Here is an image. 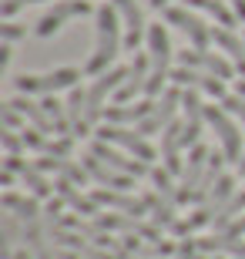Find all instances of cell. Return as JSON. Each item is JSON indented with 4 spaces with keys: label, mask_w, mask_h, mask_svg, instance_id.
<instances>
[{
    "label": "cell",
    "mask_w": 245,
    "mask_h": 259,
    "mask_svg": "<svg viewBox=\"0 0 245 259\" xmlns=\"http://www.w3.org/2000/svg\"><path fill=\"white\" fill-rule=\"evenodd\" d=\"M94 20H97V44H94V54L87 58L84 64V74H104L108 67H114V58L121 51L124 37H121V14L114 10V4H101L94 7Z\"/></svg>",
    "instance_id": "obj_1"
},
{
    "label": "cell",
    "mask_w": 245,
    "mask_h": 259,
    "mask_svg": "<svg viewBox=\"0 0 245 259\" xmlns=\"http://www.w3.org/2000/svg\"><path fill=\"white\" fill-rule=\"evenodd\" d=\"M81 81V71L77 67H54L47 74H17L14 77V88L17 95H57V91H71Z\"/></svg>",
    "instance_id": "obj_2"
},
{
    "label": "cell",
    "mask_w": 245,
    "mask_h": 259,
    "mask_svg": "<svg viewBox=\"0 0 245 259\" xmlns=\"http://www.w3.org/2000/svg\"><path fill=\"white\" fill-rule=\"evenodd\" d=\"M235 185H238V175H232V172H225L222 179H218L215 189L208 192V199H205V202H198L195 212H191L188 219H185V222H188V229H191V236H195L198 229H205V226H212V222H215V215H218L222 209H225L228 199H232V195L238 192Z\"/></svg>",
    "instance_id": "obj_3"
},
{
    "label": "cell",
    "mask_w": 245,
    "mask_h": 259,
    "mask_svg": "<svg viewBox=\"0 0 245 259\" xmlns=\"http://www.w3.org/2000/svg\"><path fill=\"white\" fill-rule=\"evenodd\" d=\"M141 199H144V205H148L151 226H158L161 232H168V236H175V239H188L191 236L188 222L178 219V205H175L171 199H165V195L155 192V189H144Z\"/></svg>",
    "instance_id": "obj_4"
},
{
    "label": "cell",
    "mask_w": 245,
    "mask_h": 259,
    "mask_svg": "<svg viewBox=\"0 0 245 259\" xmlns=\"http://www.w3.org/2000/svg\"><path fill=\"white\" fill-rule=\"evenodd\" d=\"M97 138L101 142H111V145H118V148H124L128 155H134V158H141V162H155L158 158V148L144 138L138 128H128V125H111V121H104L101 128H97Z\"/></svg>",
    "instance_id": "obj_5"
},
{
    "label": "cell",
    "mask_w": 245,
    "mask_h": 259,
    "mask_svg": "<svg viewBox=\"0 0 245 259\" xmlns=\"http://www.w3.org/2000/svg\"><path fill=\"white\" fill-rule=\"evenodd\" d=\"M205 121L212 128H215V138H218V148L225 152V158H228V165H235L238 168V162H242V132H238V125L228 118V111L222 105H205Z\"/></svg>",
    "instance_id": "obj_6"
},
{
    "label": "cell",
    "mask_w": 245,
    "mask_h": 259,
    "mask_svg": "<svg viewBox=\"0 0 245 259\" xmlns=\"http://www.w3.org/2000/svg\"><path fill=\"white\" fill-rule=\"evenodd\" d=\"M161 20L171 24L175 30H181V34L191 40V48H198V51L212 48V30L215 27H208L198 14H191V7H165L161 10Z\"/></svg>",
    "instance_id": "obj_7"
},
{
    "label": "cell",
    "mask_w": 245,
    "mask_h": 259,
    "mask_svg": "<svg viewBox=\"0 0 245 259\" xmlns=\"http://www.w3.org/2000/svg\"><path fill=\"white\" fill-rule=\"evenodd\" d=\"M124 77H128V67H108L104 74L94 77V84L87 88V125L94 128L97 118H104V108H108V95H114L118 88L124 84Z\"/></svg>",
    "instance_id": "obj_8"
},
{
    "label": "cell",
    "mask_w": 245,
    "mask_h": 259,
    "mask_svg": "<svg viewBox=\"0 0 245 259\" xmlns=\"http://www.w3.org/2000/svg\"><path fill=\"white\" fill-rule=\"evenodd\" d=\"M87 152L94 155V158H101L104 165H111V168H118V172L131 175V179H144V175H151V165L148 162H141V158L128 155L124 148H118V145H111V142L94 138V142L87 145Z\"/></svg>",
    "instance_id": "obj_9"
},
{
    "label": "cell",
    "mask_w": 245,
    "mask_h": 259,
    "mask_svg": "<svg viewBox=\"0 0 245 259\" xmlns=\"http://www.w3.org/2000/svg\"><path fill=\"white\" fill-rule=\"evenodd\" d=\"M181 111V88L178 84H171V88H165V95L155 101V108H151V115L144 118L141 125H134L138 132L148 138V135H161L165 128L175 121V115Z\"/></svg>",
    "instance_id": "obj_10"
},
{
    "label": "cell",
    "mask_w": 245,
    "mask_h": 259,
    "mask_svg": "<svg viewBox=\"0 0 245 259\" xmlns=\"http://www.w3.org/2000/svg\"><path fill=\"white\" fill-rule=\"evenodd\" d=\"M84 14H91V4H87V0H57L54 7L44 10V17L37 20L34 34H37V37H51V34H57V30L64 27L67 20L84 17Z\"/></svg>",
    "instance_id": "obj_11"
},
{
    "label": "cell",
    "mask_w": 245,
    "mask_h": 259,
    "mask_svg": "<svg viewBox=\"0 0 245 259\" xmlns=\"http://www.w3.org/2000/svg\"><path fill=\"white\" fill-rule=\"evenodd\" d=\"M178 64L181 67H195V71H208V74L222 77V81H232L235 77V64L225 58V54H218V51H178Z\"/></svg>",
    "instance_id": "obj_12"
},
{
    "label": "cell",
    "mask_w": 245,
    "mask_h": 259,
    "mask_svg": "<svg viewBox=\"0 0 245 259\" xmlns=\"http://www.w3.org/2000/svg\"><path fill=\"white\" fill-rule=\"evenodd\" d=\"M171 81L178 88H195V91H202V95H208V98H215V101H225L232 91L225 88V81L222 77H215V74H208V71H195V67H175L171 71Z\"/></svg>",
    "instance_id": "obj_13"
},
{
    "label": "cell",
    "mask_w": 245,
    "mask_h": 259,
    "mask_svg": "<svg viewBox=\"0 0 245 259\" xmlns=\"http://www.w3.org/2000/svg\"><path fill=\"white\" fill-rule=\"evenodd\" d=\"M181 125H185V148H195L202 125H205L202 91H195V88H181Z\"/></svg>",
    "instance_id": "obj_14"
},
{
    "label": "cell",
    "mask_w": 245,
    "mask_h": 259,
    "mask_svg": "<svg viewBox=\"0 0 245 259\" xmlns=\"http://www.w3.org/2000/svg\"><path fill=\"white\" fill-rule=\"evenodd\" d=\"M91 199L101 205V209L108 212H124V215H148V205H144L141 195H131V192H118V189H104V185H97V189H91Z\"/></svg>",
    "instance_id": "obj_15"
},
{
    "label": "cell",
    "mask_w": 245,
    "mask_h": 259,
    "mask_svg": "<svg viewBox=\"0 0 245 259\" xmlns=\"http://www.w3.org/2000/svg\"><path fill=\"white\" fill-rule=\"evenodd\" d=\"M148 77H151V58H148V54H134V61L128 64L124 84L114 91V105H128V101H134L138 95H144Z\"/></svg>",
    "instance_id": "obj_16"
},
{
    "label": "cell",
    "mask_w": 245,
    "mask_h": 259,
    "mask_svg": "<svg viewBox=\"0 0 245 259\" xmlns=\"http://www.w3.org/2000/svg\"><path fill=\"white\" fill-rule=\"evenodd\" d=\"M114 10L121 14L124 27H128V34H124V48L128 51H138L141 48V40H148V20H144L141 7L134 4V0H111Z\"/></svg>",
    "instance_id": "obj_17"
},
{
    "label": "cell",
    "mask_w": 245,
    "mask_h": 259,
    "mask_svg": "<svg viewBox=\"0 0 245 259\" xmlns=\"http://www.w3.org/2000/svg\"><path fill=\"white\" fill-rule=\"evenodd\" d=\"M181 148H185V125L175 118V121L161 132V165H165L171 175H181V172H185Z\"/></svg>",
    "instance_id": "obj_18"
},
{
    "label": "cell",
    "mask_w": 245,
    "mask_h": 259,
    "mask_svg": "<svg viewBox=\"0 0 245 259\" xmlns=\"http://www.w3.org/2000/svg\"><path fill=\"white\" fill-rule=\"evenodd\" d=\"M84 168L97 185H104V189H118V192H131L134 189L131 175H124V172H118V168H111V165H104L101 158H94L91 152L84 155Z\"/></svg>",
    "instance_id": "obj_19"
},
{
    "label": "cell",
    "mask_w": 245,
    "mask_h": 259,
    "mask_svg": "<svg viewBox=\"0 0 245 259\" xmlns=\"http://www.w3.org/2000/svg\"><path fill=\"white\" fill-rule=\"evenodd\" d=\"M54 195H61L67 209L81 212L84 219H97V215H101V205H97V202L91 199V195L81 192V185L67 182V179H61V175H57V182H54Z\"/></svg>",
    "instance_id": "obj_20"
},
{
    "label": "cell",
    "mask_w": 245,
    "mask_h": 259,
    "mask_svg": "<svg viewBox=\"0 0 245 259\" xmlns=\"http://www.w3.org/2000/svg\"><path fill=\"white\" fill-rule=\"evenodd\" d=\"M158 98H144V101H128V105H108L104 108V121H111V125H141L144 118L151 115V108H155Z\"/></svg>",
    "instance_id": "obj_21"
},
{
    "label": "cell",
    "mask_w": 245,
    "mask_h": 259,
    "mask_svg": "<svg viewBox=\"0 0 245 259\" xmlns=\"http://www.w3.org/2000/svg\"><path fill=\"white\" fill-rule=\"evenodd\" d=\"M208 155L212 152L202 142L188 152V162H185V172H181V192L188 195V202H195V189H198V182H202V175L208 168Z\"/></svg>",
    "instance_id": "obj_22"
},
{
    "label": "cell",
    "mask_w": 245,
    "mask_h": 259,
    "mask_svg": "<svg viewBox=\"0 0 245 259\" xmlns=\"http://www.w3.org/2000/svg\"><path fill=\"white\" fill-rule=\"evenodd\" d=\"M67 118H71V135L74 138H87L91 125H87V88H71L67 91Z\"/></svg>",
    "instance_id": "obj_23"
},
{
    "label": "cell",
    "mask_w": 245,
    "mask_h": 259,
    "mask_svg": "<svg viewBox=\"0 0 245 259\" xmlns=\"http://www.w3.org/2000/svg\"><path fill=\"white\" fill-rule=\"evenodd\" d=\"M212 44H215V48L235 64L238 74L245 77V37H238L235 30H228V27H215L212 30Z\"/></svg>",
    "instance_id": "obj_24"
},
{
    "label": "cell",
    "mask_w": 245,
    "mask_h": 259,
    "mask_svg": "<svg viewBox=\"0 0 245 259\" xmlns=\"http://www.w3.org/2000/svg\"><path fill=\"white\" fill-rule=\"evenodd\" d=\"M24 246V226H20L17 212H4L0 215V259H14V246Z\"/></svg>",
    "instance_id": "obj_25"
},
{
    "label": "cell",
    "mask_w": 245,
    "mask_h": 259,
    "mask_svg": "<svg viewBox=\"0 0 245 259\" xmlns=\"http://www.w3.org/2000/svg\"><path fill=\"white\" fill-rule=\"evenodd\" d=\"M148 179H151V189H155V192H161L165 199H171L175 205H185V202H188V195L181 192V182H175V175H171L165 165H151V175H148Z\"/></svg>",
    "instance_id": "obj_26"
},
{
    "label": "cell",
    "mask_w": 245,
    "mask_h": 259,
    "mask_svg": "<svg viewBox=\"0 0 245 259\" xmlns=\"http://www.w3.org/2000/svg\"><path fill=\"white\" fill-rule=\"evenodd\" d=\"M188 7H195V10H202V14H208V17L215 20L218 27H235L238 24V14L232 7H228L225 0H188Z\"/></svg>",
    "instance_id": "obj_27"
},
{
    "label": "cell",
    "mask_w": 245,
    "mask_h": 259,
    "mask_svg": "<svg viewBox=\"0 0 245 259\" xmlns=\"http://www.w3.org/2000/svg\"><path fill=\"white\" fill-rule=\"evenodd\" d=\"M245 212V189H238L232 199H228V205L215 215V222H212V232H225L232 222H238V215Z\"/></svg>",
    "instance_id": "obj_28"
},
{
    "label": "cell",
    "mask_w": 245,
    "mask_h": 259,
    "mask_svg": "<svg viewBox=\"0 0 245 259\" xmlns=\"http://www.w3.org/2000/svg\"><path fill=\"white\" fill-rule=\"evenodd\" d=\"M0 145H4V155H24V152H27L24 135L14 132V128H4V132H0Z\"/></svg>",
    "instance_id": "obj_29"
},
{
    "label": "cell",
    "mask_w": 245,
    "mask_h": 259,
    "mask_svg": "<svg viewBox=\"0 0 245 259\" xmlns=\"http://www.w3.org/2000/svg\"><path fill=\"white\" fill-rule=\"evenodd\" d=\"M20 215V222L27 219H44V205H40V199H34V195H24V199L17 202V209H14Z\"/></svg>",
    "instance_id": "obj_30"
},
{
    "label": "cell",
    "mask_w": 245,
    "mask_h": 259,
    "mask_svg": "<svg viewBox=\"0 0 245 259\" xmlns=\"http://www.w3.org/2000/svg\"><path fill=\"white\" fill-rule=\"evenodd\" d=\"M0 115H4V128H14V132H24V128H27V118L20 115L17 108H10L7 101L0 105Z\"/></svg>",
    "instance_id": "obj_31"
},
{
    "label": "cell",
    "mask_w": 245,
    "mask_h": 259,
    "mask_svg": "<svg viewBox=\"0 0 245 259\" xmlns=\"http://www.w3.org/2000/svg\"><path fill=\"white\" fill-rule=\"evenodd\" d=\"M218 105L225 108L228 115H235V118H238V125L245 128V98H242V95H235V91H232V95H228L225 101H218Z\"/></svg>",
    "instance_id": "obj_32"
},
{
    "label": "cell",
    "mask_w": 245,
    "mask_h": 259,
    "mask_svg": "<svg viewBox=\"0 0 245 259\" xmlns=\"http://www.w3.org/2000/svg\"><path fill=\"white\" fill-rule=\"evenodd\" d=\"M20 37H27V27L10 24V20H4V24H0V40H4V44H14V40H20Z\"/></svg>",
    "instance_id": "obj_33"
},
{
    "label": "cell",
    "mask_w": 245,
    "mask_h": 259,
    "mask_svg": "<svg viewBox=\"0 0 245 259\" xmlns=\"http://www.w3.org/2000/svg\"><path fill=\"white\" fill-rule=\"evenodd\" d=\"M30 4H40V0H0V17L4 20H10L17 10H24V7H30Z\"/></svg>",
    "instance_id": "obj_34"
},
{
    "label": "cell",
    "mask_w": 245,
    "mask_h": 259,
    "mask_svg": "<svg viewBox=\"0 0 245 259\" xmlns=\"http://www.w3.org/2000/svg\"><path fill=\"white\" fill-rule=\"evenodd\" d=\"M17 182V172H10V168H0V185H4V192H10Z\"/></svg>",
    "instance_id": "obj_35"
},
{
    "label": "cell",
    "mask_w": 245,
    "mask_h": 259,
    "mask_svg": "<svg viewBox=\"0 0 245 259\" xmlns=\"http://www.w3.org/2000/svg\"><path fill=\"white\" fill-rule=\"evenodd\" d=\"M10 51H14V44H0V71L10 67Z\"/></svg>",
    "instance_id": "obj_36"
},
{
    "label": "cell",
    "mask_w": 245,
    "mask_h": 259,
    "mask_svg": "<svg viewBox=\"0 0 245 259\" xmlns=\"http://www.w3.org/2000/svg\"><path fill=\"white\" fill-rule=\"evenodd\" d=\"M232 10L238 14V20L245 24V0H232Z\"/></svg>",
    "instance_id": "obj_37"
},
{
    "label": "cell",
    "mask_w": 245,
    "mask_h": 259,
    "mask_svg": "<svg viewBox=\"0 0 245 259\" xmlns=\"http://www.w3.org/2000/svg\"><path fill=\"white\" fill-rule=\"evenodd\" d=\"M148 4H151L155 10H165V7H171V0H148Z\"/></svg>",
    "instance_id": "obj_38"
},
{
    "label": "cell",
    "mask_w": 245,
    "mask_h": 259,
    "mask_svg": "<svg viewBox=\"0 0 245 259\" xmlns=\"http://www.w3.org/2000/svg\"><path fill=\"white\" fill-rule=\"evenodd\" d=\"M235 95L245 98V77H238V81H235Z\"/></svg>",
    "instance_id": "obj_39"
},
{
    "label": "cell",
    "mask_w": 245,
    "mask_h": 259,
    "mask_svg": "<svg viewBox=\"0 0 245 259\" xmlns=\"http://www.w3.org/2000/svg\"><path fill=\"white\" fill-rule=\"evenodd\" d=\"M232 226H235V229H238V232H242V236H245V215H242V219H238V222H232Z\"/></svg>",
    "instance_id": "obj_40"
},
{
    "label": "cell",
    "mask_w": 245,
    "mask_h": 259,
    "mask_svg": "<svg viewBox=\"0 0 245 259\" xmlns=\"http://www.w3.org/2000/svg\"><path fill=\"white\" fill-rule=\"evenodd\" d=\"M118 259H141V256H131V252H118Z\"/></svg>",
    "instance_id": "obj_41"
},
{
    "label": "cell",
    "mask_w": 245,
    "mask_h": 259,
    "mask_svg": "<svg viewBox=\"0 0 245 259\" xmlns=\"http://www.w3.org/2000/svg\"><path fill=\"white\" fill-rule=\"evenodd\" d=\"M245 175V155H242V162H238V179Z\"/></svg>",
    "instance_id": "obj_42"
},
{
    "label": "cell",
    "mask_w": 245,
    "mask_h": 259,
    "mask_svg": "<svg viewBox=\"0 0 245 259\" xmlns=\"http://www.w3.org/2000/svg\"><path fill=\"white\" fill-rule=\"evenodd\" d=\"M195 259H208V256H205V252H198V256H195Z\"/></svg>",
    "instance_id": "obj_43"
},
{
    "label": "cell",
    "mask_w": 245,
    "mask_h": 259,
    "mask_svg": "<svg viewBox=\"0 0 245 259\" xmlns=\"http://www.w3.org/2000/svg\"><path fill=\"white\" fill-rule=\"evenodd\" d=\"M175 259H178V256H175Z\"/></svg>",
    "instance_id": "obj_44"
},
{
    "label": "cell",
    "mask_w": 245,
    "mask_h": 259,
    "mask_svg": "<svg viewBox=\"0 0 245 259\" xmlns=\"http://www.w3.org/2000/svg\"><path fill=\"white\" fill-rule=\"evenodd\" d=\"M242 37H245V34H242Z\"/></svg>",
    "instance_id": "obj_45"
}]
</instances>
